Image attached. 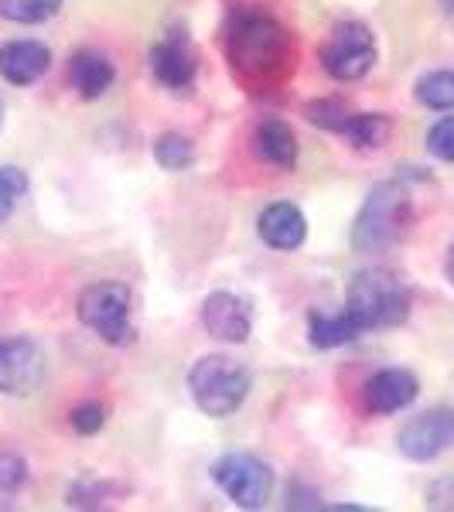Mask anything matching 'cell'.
Returning a JSON list of instances; mask_svg holds the SVG:
<instances>
[{
    "label": "cell",
    "mask_w": 454,
    "mask_h": 512,
    "mask_svg": "<svg viewBox=\"0 0 454 512\" xmlns=\"http://www.w3.org/2000/svg\"><path fill=\"white\" fill-rule=\"evenodd\" d=\"M226 59L239 82L253 89H274L291 72V35L277 18L260 11H236L222 31Z\"/></svg>",
    "instance_id": "6da1fadb"
},
{
    "label": "cell",
    "mask_w": 454,
    "mask_h": 512,
    "mask_svg": "<svg viewBox=\"0 0 454 512\" xmlns=\"http://www.w3.org/2000/svg\"><path fill=\"white\" fill-rule=\"evenodd\" d=\"M410 192L400 181H383L362 202L356 222H352V246L359 253H386L403 239L410 226Z\"/></svg>",
    "instance_id": "7a4b0ae2"
},
{
    "label": "cell",
    "mask_w": 454,
    "mask_h": 512,
    "mask_svg": "<svg viewBox=\"0 0 454 512\" xmlns=\"http://www.w3.org/2000/svg\"><path fill=\"white\" fill-rule=\"evenodd\" d=\"M345 311L359 318L366 328H396L410 315V291L400 277L383 267H366L352 274L345 287Z\"/></svg>",
    "instance_id": "3957f363"
},
{
    "label": "cell",
    "mask_w": 454,
    "mask_h": 512,
    "mask_svg": "<svg viewBox=\"0 0 454 512\" xmlns=\"http://www.w3.org/2000/svg\"><path fill=\"white\" fill-rule=\"evenodd\" d=\"M250 383V373L229 355H205L188 373V390H192L195 407L216 420L243 407V400L250 396Z\"/></svg>",
    "instance_id": "277c9868"
},
{
    "label": "cell",
    "mask_w": 454,
    "mask_h": 512,
    "mask_svg": "<svg viewBox=\"0 0 454 512\" xmlns=\"http://www.w3.org/2000/svg\"><path fill=\"white\" fill-rule=\"evenodd\" d=\"M130 287L120 280H96L79 294L76 315L86 328L103 338L106 345H127L134 328H130Z\"/></svg>",
    "instance_id": "5b68a950"
},
{
    "label": "cell",
    "mask_w": 454,
    "mask_h": 512,
    "mask_svg": "<svg viewBox=\"0 0 454 512\" xmlns=\"http://www.w3.org/2000/svg\"><path fill=\"white\" fill-rule=\"evenodd\" d=\"M321 62L338 82H356L376 65V38L362 21H338L321 45Z\"/></svg>",
    "instance_id": "8992f818"
},
{
    "label": "cell",
    "mask_w": 454,
    "mask_h": 512,
    "mask_svg": "<svg viewBox=\"0 0 454 512\" xmlns=\"http://www.w3.org/2000/svg\"><path fill=\"white\" fill-rule=\"evenodd\" d=\"M212 478H216V485L239 509L267 506L270 489H274V472H270L267 461H260L257 454H243V451L222 454L216 465H212Z\"/></svg>",
    "instance_id": "52a82bcc"
},
{
    "label": "cell",
    "mask_w": 454,
    "mask_h": 512,
    "mask_svg": "<svg viewBox=\"0 0 454 512\" xmlns=\"http://www.w3.org/2000/svg\"><path fill=\"white\" fill-rule=\"evenodd\" d=\"M45 379V355L31 338H4L0 342V393L28 396Z\"/></svg>",
    "instance_id": "ba28073f"
},
{
    "label": "cell",
    "mask_w": 454,
    "mask_h": 512,
    "mask_svg": "<svg viewBox=\"0 0 454 512\" xmlns=\"http://www.w3.org/2000/svg\"><path fill=\"white\" fill-rule=\"evenodd\" d=\"M454 448V410L437 407L410 420L400 431V451L410 461H434L437 454Z\"/></svg>",
    "instance_id": "9c48e42d"
},
{
    "label": "cell",
    "mask_w": 454,
    "mask_h": 512,
    "mask_svg": "<svg viewBox=\"0 0 454 512\" xmlns=\"http://www.w3.org/2000/svg\"><path fill=\"white\" fill-rule=\"evenodd\" d=\"M202 325L216 342H229V345H243L253 332L246 301H239V297L229 291H216V294L205 297Z\"/></svg>",
    "instance_id": "30bf717a"
},
{
    "label": "cell",
    "mask_w": 454,
    "mask_h": 512,
    "mask_svg": "<svg viewBox=\"0 0 454 512\" xmlns=\"http://www.w3.org/2000/svg\"><path fill=\"white\" fill-rule=\"evenodd\" d=\"M420 386L417 376L407 373V369H383L362 386V407L373 417H390L396 410L410 407L417 400Z\"/></svg>",
    "instance_id": "8fae6325"
},
{
    "label": "cell",
    "mask_w": 454,
    "mask_h": 512,
    "mask_svg": "<svg viewBox=\"0 0 454 512\" xmlns=\"http://www.w3.org/2000/svg\"><path fill=\"white\" fill-rule=\"evenodd\" d=\"M52 65V48L41 45V41H7L0 48V76H4L11 86H31L48 72Z\"/></svg>",
    "instance_id": "7c38bea8"
},
{
    "label": "cell",
    "mask_w": 454,
    "mask_h": 512,
    "mask_svg": "<svg viewBox=\"0 0 454 512\" xmlns=\"http://www.w3.org/2000/svg\"><path fill=\"white\" fill-rule=\"evenodd\" d=\"M260 239L270 246V250H297L308 239V222H304V212L291 202H274L260 212Z\"/></svg>",
    "instance_id": "4fadbf2b"
},
{
    "label": "cell",
    "mask_w": 454,
    "mask_h": 512,
    "mask_svg": "<svg viewBox=\"0 0 454 512\" xmlns=\"http://www.w3.org/2000/svg\"><path fill=\"white\" fill-rule=\"evenodd\" d=\"M151 69L154 76H158L161 86L168 89H185L195 82V72H198V59L192 52V45H188L181 35H171L154 45L151 52Z\"/></svg>",
    "instance_id": "5bb4252c"
},
{
    "label": "cell",
    "mask_w": 454,
    "mask_h": 512,
    "mask_svg": "<svg viewBox=\"0 0 454 512\" xmlns=\"http://www.w3.org/2000/svg\"><path fill=\"white\" fill-rule=\"evenodd\" d=\"M69 76H72V86H76V93L82 99H99L106 89L113 86L117 69H113V62L106 59V55L79 52L76 59H72V65H69Z\"/></svg>",
    "instance_id": "9a60e30c"
},
{
    "label": "cell",
    "mask_w": 454,
    "mask_h": 512,
    "mask_svg": "<svg viewBox=\"0 0 454 512\" xmlns=\"http://www.w3.org/2000/svg\"><path fill=\"white\" fill-rule=\"evenodd\" d=\"M257 151L263 161L277 164L280 171H291L297 164V137L284 120L267 117L257 127Z\"/></svg>",
    "instance_id": "2e32d148"
},
{
    "label": "cell",
    "mask_w": 454,
    "mask_h": 512,
    "mask_svg": "<svg viewBox=\"0 0 454 512\" xmlns=\"http://www.w3.org/2000/svg\"><path fill=\"white\" fill-rule=\"evenodd\" d=\"M366 332L359 325V318L352 311H338V315H311L308 335L315 349H338V345H349Z\"/></svg>",
    "instance_id": "e0dca14e"
},
{
    "label": "cell",
    "mask_w": 454,
    "mask_h": 512,
    "mask_svg": "<svg viewBox=\"0 0 454 512\" xmlns=\"http://www.w3.org/2000/svg\"><path fill=\"white\" fill-rule=\"evenodd\" d=\"M393 134V123L383 117V113H352L349 123L342 127V137L352 140L362 151H376L383 147Z\"/></svg>",
    "instance_id": "ac0fdd59"
},
{
    "label": "cell",
    "mask_w": 454,
    "mask_h": 512,
    "mask_svg": "<svg viewBox=\"0 0 454 512\" xmlns=\"http://www.w3.org/2000/svg\"><path fill=\"white\" fill-rule=\"evenodd\" d=\"M414 93L427 110H454V72H427L417 79Z\"/></svg>",
    "instance_id": "d6986e66"
},
{
    "label": "cell",
    "mask_w": 454,
    "mask_h": 512,
    "mask_svg": "<svg viewBox=\"0 0 454 512\" xmlns=\"http://www.w3.org/2000/svg\"><path fill=\"white\" fill-rule=\"evenodd\" d=\"M62 0H0V18L14 24H41L59 14Z\"/></svg>",
    "instance_id": "ffe728a7"
},
{
    "label": "cell",
    "mask_w": 454,
    "mask_h": 512,
    "mask_svg": "<svg viewBox=\"0 0 454 512\" xmlns=\"http://www.w3.org/2000/svg\"><path fill=\"white\" fill-rule=\"evenodd\" d=\"M154 161L161 164L164 171H185L188 164L195 161V147L188 137L181 134H164L154 140Z\"/></svg>",
    "instance_id": "44dd1931"
},
{
    "label": "cell",
    "mask_w": 454,
    "mask_h": 512,
    "mask_svg": "<svg viewBox=\"0 0 454 512\" xmlns=\"http://www.w3.org/2000/svg\"><path fill=\"white\" fill-rule=\"evenodd\" d=\"M304 117L315 123V127H325V130H335V134H342V127L349 123L352 113L345 110L338 99H315V103L304 106Z\"/></svg>",
    "instance_id": "7402d4cb"
},
{
    "label": "cell",
    "mask_w": 454,
    "mask_h": 512,
    "mask_svg": "<svg viewBox=\"0 0 454 512\" xmlns=\"http://www.w3.org/2000/svg\"><path fill=\"white\" fill-rule=\"evenodd\" d=\"M28 192V178L18 168H0V222L11 219L14 205Z\"/></svg>",
    "instance_id": "603a6c76"
},
{
    "label": "cell",
    "mask_w": 454,
    "mask_h": 512,
    "mask_svg": "<svg viewBox=\"0 0 454 512\" xmlns=\"http://www.w3.org/2000/svg\"><path fill=\"white\" fill-rule=\"evenodd\" d=\"M427 151H431L437 161L454 164V117H444L434 123L431 134H427Z\"/></svg>",
    "instance_id": "cb8c5ba5"
},
{
    "label": "cell",
    "mask_w": 454,
    "mask_h": 512,
    "mask_svg": "<svg viewBox=\"0 0 454 512\" xmlns=\"http://www.w3.org/2000/svg\"><path fill=\"white\" fill-rule=\"evenodd\" d=\"M24 478H28V465H24V458H18L14 451H0V489H7V492L21 489Z\"/></svg>",
    "instance_id": "d4e9b609"
},
{
    "label": "cell",
    "mask_w": 454,
    "mask_h": 512,
    "mask_svg": "<svg viewBox=\"0 0 454 512\" xmlns=\"http://www.w3.org/2000/svg\"><path fill=\"white\" fill-rule=\"evenodd\" d=\"M103 424H106V410L99 403H82V407L72 410V427L79 434H96Z\"/></svg>",
    "instance_id": "484cf974"
},
{
    "label": "cell",
    "mask_w": 454,
    "mask_h": 512,
    "mask_svg": "<svg viewBox=\"0 0 454 512\" xmlns=\"http://www.w3.org/2000/svg\"><path fill=\"white\" fill-rule=\"evenodd\" d=\"M427 506H431V509H444V512H454V475L437 478L431 489H427Z\"/></svg>",
    "instance_id": "4316f807"
},
{
    "label": "cell",
    "mask_w": 454,
    "mask_h": 512,
    "mask_svg": "<svg viewBox=\"0 0 454 512\" xmlns=\"http://www.w3.org/2000/svg\"><path fill=\"white\" fill-rule=\"evenodd\" d=\"M444 274H448V280H451V284H454V246H451L448 260H444Z\"/></svg>",
    "instance_id": "83f0119b"
},
{
    "label": "cell",
    "mask_w": 454,
    "mask_h": 512,
    "mask_svg": "<svg viewBox=\"0 0 454 512\" xmlns=\"http://www.w3.org/2000/svg\"><path fill=\"white\" fill-rule=\"evenodd\" d=\"M441 4H444V7H448V11L454 14V0H441Z\"/></svg>",
    "instance_id": "f1b7e54d"
}]
</instances>
